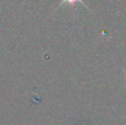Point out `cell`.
I'll list each match as a JSON object with an SVG mask.
<instances>
[{
    "instance_id": "obj_1",
    "label": "cell",
    "mask_w": 126,
    "mask_h": 125,
    "mask_svg": "<svg viewBox=\"0 0 126 125\" xmlns=\"http://www.w3.org/2000/svg\"><path fill=\"white\" fill-rule=\"evenodd\" d=\"M78 2H82L83 3V0H62V2L60 3V6H62V4H64V3H67V4H70V6H75V3H78ZM84 4V3H83ZM84 7H86L84 4Z\"/></svg>"
},
{
    "instance_id": "obj_2",
    "label": "cell",
    "mask_w": 126,
    "mask_h": 125,
    "mask_svg": "<svg viewBox=\"0 0 126 125\" xmlns=\"http://www.w3.org/2000/svg\"><path fill=\"white\" fill-rule=\"evenodd\" d=\"M125 74H126V73H125Z\"/></svg>"
}]
</instances>
